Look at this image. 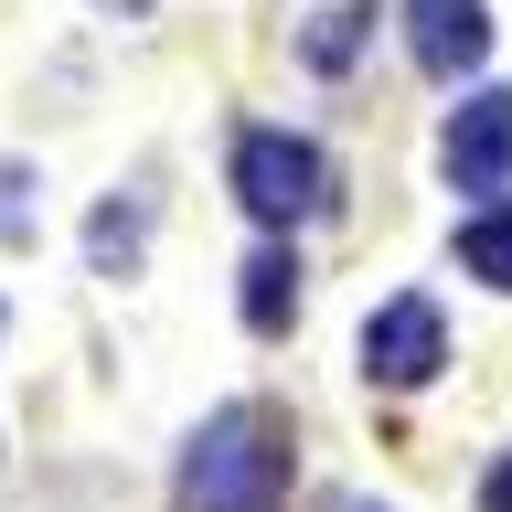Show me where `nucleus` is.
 <instances>
[{"instance_id":"1a4fd4ad","label":"nucleus","mask_w":512,"mask_h":512,"mask_svg":"<svg viewBox=\"0 0 512 512\" xmlns=\"http://www.w3.org/2000/svg\"><path fill=\"white\" fill-rule=\"evenodd\" d=\"M480 512H512V459H491V480H480Z\"/></svg>"},{"instance_id":"39448f33","label":"nucleus","mask_w":512,"mask_h":512,"mask_svg":"<svg viewBox=\"0 0 512 512\" xmlns=\"http://www.w3.org/2000/svg\"><path fill=\"white\" fill-rule=\"evenodd\" d=\"M406 54L427 75H470L491 54V11L480 0H406Z\"/></svg>"},{"instance_id":"423d86ee","label":"nucleus","mask_w":512,"mask_h":512,"mask_svg":"<svg viewBox=\"0 0 512 512\" xmlns=\"http://www.w3.org/2000/svg\"><path fill=\"white\" fill-rule=\"evenodd\" d=\"M246 320H256V331H288V320H299V256H288V246H256L246 256Z\"/></svg>"},{"instance_id":"f257e3e1","label":"nucleus","mask_w":512,"mask_h":512,"mask_svg":"<svg viewBox=\"0 0 512 512\" xmlns=\"http://www.w3.org/2000/svg\"><path fill=\"white\" fill-rule=\"evenodd\" d=\"M288 502V416L278 406H214L182 448V512H278Z\"/></svg>"},{"instance_id":"0eeeda50","label":"nucleus","mask_w":512,"mask_h":512,"mask_svg":"<svg viewBox=\"0 0 512 512\" xmlns=\"http://www.w3.org/2000/svg\"><path fill=\"white\" fill-rule=\"evenodd\" d=\"M459 267L491 278V288H512V203H502V214H480L470 235H459Z\"/></svg>"},{"instance_id":"9d476101","label":"nucleus","mask_w":512,"mask_h":512,"mask_svg":"<svg viewBox=\"0 0 512 512\" xmlns=\"http://www.w3.org/2000/svg\"><path fill=\"white\" fill-rule=\"evenodd\" d=\"M342 512H363V502H342Z\"/></svg>"},{"instance_id":"6e6552de","label":"nucleus","mask_w":512,"mask_h":512,"mask_svg":"<svg viewBox=\"0 0 512 512\" xmlns=\"http://www.w3.org/2000/svg\"><path fill=\"white\" fill-rule=\"evenodd\" d=\"M352 43H363V11H320V32H310V64H320V75H342V64H352Z\"/></svg>"},{"instance_id":"f03ea898","label":"nucleus","mask_w":512,"mask_h":512,"mask_svg":"<svg viewBox=\"0 0 512 512\" xmlns=\"http://www.w3.org/2000/svg\"><path fill=\"white\" fill-rule=\"evenodd\" d=\"M235 203L256 224H310L331 203V171H320L310 139H288V128H246L235 139Z\"/></svg>"},{"instance_id":"20e7f679","label":"nucleus","mask_w":512,"mask_h":512,"mask_svg":"<svg viewBox=\"0 0 512 512\" xmlns=\"http://www.w3.org/2000/svg\"><path fill=\"white\" fill-rule=\"evenodd\" d=\"M438 160H448V182H459V192H502L512 182V86H480L470 107H448Z\"/></svg>"},{"instance_id":"7ed1b4c3","label":"nucleus","mask_w":512,"mask_h":512,"mask_svg":"<svg viewBox=\"0 0 512 512\" xmlns=\"http://www.w3.org/2000/svg\"><path fill=\"white\" fill-rule=\"evenodd\" d=\"M448 363V320H438V299H384L374 320H363V374L384 384V395H416V384Z\"/></svg>"}]
</instances>
